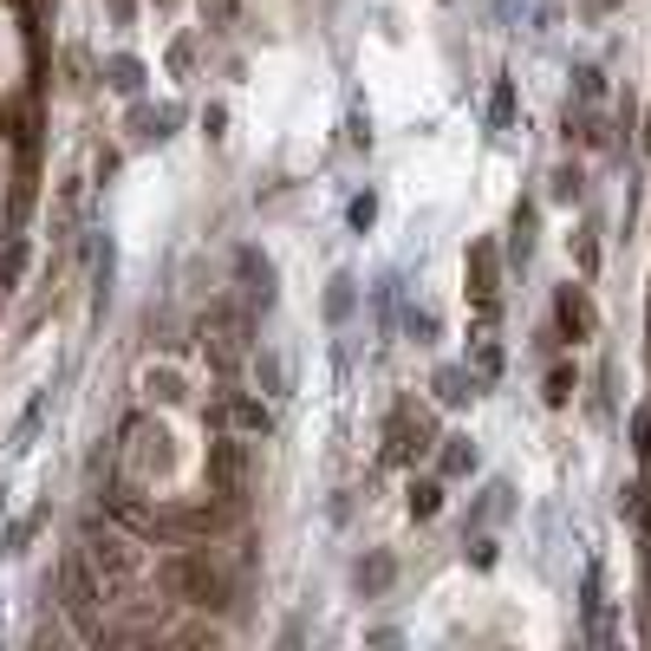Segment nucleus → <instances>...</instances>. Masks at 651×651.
<instances>
[{
	"instance_id": "nucleus-19",
	"label": "nucleus",
	"mask_w": 651,
	"mask_h": 651,
	"mask_svg": "<svg viewBox=\"0 0 651 651\" xmlns=\"http://www.w3.org/2000/svg\"><path fill=\"white\" fill-rule=\"evenodd\" d=\"M476 463H483V450L470 443V437H437V476L443 483H463V476H476Z\"/></svg>"
},
{
	"instance_id": "nucleus-34",
	"label": "nucleus",
	"mask_w": 651,
	"mask_h": 651,
	"mask_svg": "<svg viewBox=\"0 0 651 651\" xmlns=\"http://www.w3.org/2000/svg\"><path fill=\"white\" fill-rule=\"evenodd\" d=\"M196 124H202V137H209V143H222V137H228V104H222V98H209Z\"/></svg>"
},
{
	"instance_id": "nucleus-32",
	"label": "nucleus",
	"mask_w": 651,
	"mask_h": 651,
	"mask_svg": "<svg viewBox=\"0 0 651 651\" xmlns=\"http://www.w3.org/2000/svg\"><path fill=\"white\" fill-rule=\"evenodd\" d=\"M346 222H352V235H372V228H378V189H359V196L346 202Z\"/></svg>"
},
{
	"instance_id": "nucleus-35",
	"label": "nucleus",
	"mask_w": 651,
	"mask_h": 651,
	"mask_svg": "<svg viewBox=\"0 0 651 651\" xmlns=\"http://www.w3.org/2000/svg\"><path fill=\"white\" fill-rule=\"evenodd\" d=\"M567 241H574V261H580V274L593 280V274H600V241H593V228H580V235H567Z\"/></svg>"
},
{
	"instance_id": "nucleus-1",
	"label": "nucleus",
	"mask_w": 651,
	"mask_h": 651,
	"mask_svg": "<svg viewBox=\"0 0 651 651\" xmlns=\"http://www.w3.org/2000/svg\"><path fill=\"white\" fill-rule=\"evenodd\" d=\"M78 561L91 567L104 606H130V600L150 593V554H143V535H130L117 515H104V522L85 515V528H78Z\"/></svg>"
},
{
	"instance_id": "nucleus-3",
	"label": "nucleus",
	"mask_w": 651,
	"mask_h": 651,
	"mask_svg": "<svg viewBox=\"0 0 651 651\" xmlns=\"http://www.w3.org/2000/svg\"><path fill=\"white\" fill-rule=\"evenodd\" d=\"M254 333H261V320H254V306H248V300H215V306L196 320V346L209 352V365H215L222 378H235V365L261 346Z\"/></svg>"
},
{
	"instance_id": "nucleus-8",
	"label": "nucleus",
	"mask_w": 651,
	"mask_h": 651,
	"mask_svg": "<svg viewBox=\"0 0 651 651\" xmlns=\"http://www.w3.org/2000/svg\"><path fill=\"white\" fill-rule=\"evenodd\" d=\"M554 333L561 339H574V346H587V339H600V306H593V293L587 287H554Z\"/></svg>"
},
{
	"instance_id": "nucleus-40",
	"label": "nucleus",
	"mask_w": 651,
	"mask_h": 651,
	"mask_svg": "<svg viewBox=\"0 0 651 651\" xmlns=\"http://www.w3.org/2000/svg\"><path fill=\"white\" fill-rule=\"evenodd\" d=\"M619 515H646V489H639V483L619 489Z\"/></svg>"
},
{
	"instance_id": "nucleus-12",
	"label": "nucleus",
	"mask_w": 651,
	"mask_h": 651,
	"mask_svg": "<svg viewBox=\"0 0 651 651\" xmlns=\"http://www.w3.org/2000/svg\"><path fill=\"white\" fill-rule=\"evenodd\" d=\"M463 280H470V293H476V300L502 293V248H496L489 235H476V241H470V254H463Z\"/></svg>"
},
{
	"instance_id": "nucleus-31",
	"label": "nucleus",
	"mask_w": 651,
	"mask_h": 651,
	"mask_svg": "<svg viewBox=\"0 0 651 651\" xmlns=\"http://www.w3.org/2000/svg\"><path fill=\"white\" fill-rule=\"evenodd\" d=\"M574 391H580V372H574V365H554V372H548V385H541L548 411H567V404H574Z\"/></svg>"
},
{
	"instance_id": "nucleus-16",
	"label": "nucleus",
	"mask_w": 651,
	"mask_h": 651,
	"mask_svg": "<svg viewBox=\"0 0 651 651\" xmlns=\"http://www.w3.org/2000/svg\"><path fill=\"white\" fill-rule=\"evenodd\" d=\"M535 241H541V209H535V202H515V215H509V248H502V261H509V267H528V261H535Z\"/></svg>"
},
{
	"instance_id": "nucleus-10",
	"label": "nucleus",
	"mask_w": 651,
	"mask_h": 651,
	"mask_svg": "<svg viewBox=\"0 0 651 651\" xmlns=\"http://www.w3.org/2000/svg\"><path fill=\"white\" fill-rule=\"evenodd\" d=\"M183 117H189V111H183L176 98H170V104H137V111H130V150H163V143L183 130Z\"/></svg>"
},
{
	"instance_id": "nucleus-2",
	"label": "nucleus",
	"mask_w": 651,
	"mask_h": 651,
	"mask_svg": "<svg viewBox=\"0 0 651 651\" xmlns=\"http://www.w3.org/2000/svg\"><path fill=\"white\" fill-rule=\"evenodd\" d=\"M157 580H163V593H170L176 606H189V613H222V606L235 600V580H228V567H222L209 548H170V554L157 561Z\"/></svg>"
},
{
	"instance_id": "nucleus-43",
	"label": "nucleus",
	"mask_w": 651,
	"mask_h": 651,
	"mask_svg": "<svg viewBox=\"0 0 651 651\" xmlns=\"http://www.w3.org/2000/svg\"><path fill=\"white\" fill-rule=\"evenodd\" d=\"M150 7H157V13H176V7H183V0H150Z\"/></svg>"
},
{
	"instance_id": "nucleus-39",
	"label": "nucleus",
	"mask_w": 651,
	"mask_h": 651,
	"mask_svg": "<svg viewBox=\"0 0 651 651\" xmlns=\"http://www.w3.org/2000/svg\"><path fill=\"white\" fill-rule=\"evenodd\" d=\"M378 137H372V111H352L346 117V150H372Z\"/></svg>"
},
{
	"instance_id": "nucleus-29",
	"label": "nucleus",
	"mask_w": 651,
	"mask_h": 651,
	"mask_svg": "<svg viewBox=\"0 0 651 651\" xmlns=\"http://www.w3.org/2000/svg\"><path fill=\"white\" fill-rule=\"evenodd\" d=\"M574 104H606V91H613V78H606V65H593V59H580L574 72Z\"/></svg>"
},
{
	"instance_id": "nucleus-11",
	"label": "nucleus",
	"mask_w": 651,
	"mask_h": 651,
	"mask_svg": "<svg viewBox=\"0 0 651 651\" xmlns=\"http://www.w3.org/2000/svg\"><path fill=\"white\" fill-rule=\"evenodd\" d=\"M398 587V554L391 548H365L359 561H352V593L359 600H385Z\"/></svg>"
},
{
	"instance_id": "nucleus-37",
	"label": "nucleus",
	"mask_w": 651,
	"mask_h": 651,
	"mask_svg": "<svg viewBox=\"0 0 651 651\" xmlns=\"http://www.w3.org/2000/svg\"><path fill=\"white\" fill-rule=\"evenodd\" d=\"M626 443H633V450L651 463V404H639V411H633V424H626Z\"/></svg>"
},
{
	"instance_id": "nucleus-44",
	"label": "nucleus",
	"mask_w": 651,
	"mask_h": 651,
	"mask_svg": "<svg viewBox=\"0 0 651 651\" xmlns=\"http://www.w3.org/2000/svg\"><path fill=\"white\" fill-rule=\"evenodd\" d=\"M646 359H651V320H646Z\"/></svg>"
},
{
	"instance_id": "nucleus-24",
	"label": "nucleus",
	"mask_w": 651,
	"mask_h": 651,
	"mask_svg": "<svg viewBox=\"0 0 651 651\" xmlns=\"http://www.w3.org/2000/svg\"><path fill=\"white\" fill-rule=\"evenodd\" d=\"M522 502H515V483L509 476H489V489H483V502L470 509V528H483V522H509Z\"/></svg>"
},
{
	"instance_id": "nucleus-7",
	"label": "nucleus",
	"mask_w": 651,
	"mask_h": 651,
	"mask_svg": "<svg viewBox=\"0 0 651 651\" xmlns=\"http://www.w3.org/2000/svg\"><path fill=\"white\" fill-rule=\"evenodd\" d=\"M235 280H241V293H248L254 313H274V300H280V267H274V254H267L261 241H241V248H235Z\"/></svg>"
},
{
	"instance_id": "nucleus-14",
	"label": "nucleus",
	"mask_w": 651,
	"mask_h": 651,
	"mask_svg": "<svg viewBox=\"0 0 651 651\" xmlns=\"http://www.w3.org/2000/svg\"><path fill=\"white\" fill-rule=\"evenodd\" d=\"M430 391H437V404H443V411H470L489 385H483L470 365H437V372H430Z\"/></svg>"
},
{
	"instance_id": "nucleus-30",
	"label": "nucleus",
	"mask_w": 651,
	"mask_h": 651,
	"mask_svg": "<svg viewBox=\"0 0 651 651\" xmlns=\"http://www.w3.org/2000/svg\"><path fill=\"white\" fill-rule=\"evenodd\" d=\"M463 561H470L476 574H496V567H502V541H496V535H483V528H476V535L463 528Z\"/></svg>"
},
{
	"instance_id": "nucleus-25",
	"label": "nucleus",
	"mask_w": 651,
	"mask_h": 651,
	"mask_svg": "<svg viewBox=\"0 0 651 651\" xmlns=\"http://www.w3.org/2000/svg\"><path fill=\"white\" fill-rule=\"evenodd\" d=\"M548 202H561V209H580V202H587V170H580L574 157L548 170Z\"/></svg>"
},
{
	"instance_id": "nucleus-41",
	"label": "nucleus",
	"mask_w": 651,
	"mask_h": 651,
	"mask_svg": "<svg viewBox=\"0 0 651 651\" xmlns=\"http://www.w3.org/2000/svg\"><path fill=\"white\" fill-rule=\"evenodd\" d=\"M626 0H580V20H606V13H619Z\"/></svg>"
},
{
	"instance_id": "nucleus-46",
	"label": "nucleus",
	"mask_w": 651,
	"mask_h": 651,
	"mask_svg": "<svg viewBox=\"0 0 651 651\" xmlns=\"http://www.w3.org/2000/svg\"><path fill=\"white\" fill-rule=\"evenodd\" d=\"M437 7H456V0H437Z\"/></svg>"
},
{
	"instance_id": "nucleus-36",
	"label": "nucleus",
	"mask_w": 651,
	"mask_h": 651,
	"mask_svg": "<svg viewBox=\"0 0 651 651\" xmlns=\"http://www.w3.org/2000/svg\"><path fill=\"white\" fill-rule=\"evenodd\" d=\"M202 20H209V33H228L241 20V0H202Z\"/></svg>"
},
{
	"instance_id": "nucleus-20",
	"label": "nucleus",
	"mask_w": 651,
	"mask_h": 651,
	"mask_svg": "<svg viewBox=\"0 0 651 651\" xmlns=\"http://www.w3.org/2000/svg\"><path fill=\"white\" fill-rule=\"evenodd\" d=\"M443 502H450V483H443V476H411V489H404V515H411V522H437Z\"/></svg>"
},
{
	"instance_id": "nucleus-45",
	"label": "nucleus",
	"mask_w": 651,
	"mask_h": 651,
	"mask_svg": "<svg viewBox=\"0 0 651 651\" xmlns=\"http://www.w3.org/2000/svg\"><path fill=\"white\" fill-rule=\"evenodd\" d=\"M646 150H651V111H646Z\"/></svg>"
},
{
	"instance_id": "nucleus-23",
	"label": "nucleus",
	"mask_w": 651,
	"mask_h": 651,
	"mask_svg": "<svg viewBox=\"0 0 651 651\" xmlns=\"http://www.w3.org/2000/svg\"><path fill=\"white\" fill-rule=\"evenodd\" d=\"M463 365H470V372H476L483 385H502V372H509V352H502V339H496V333H476V339H470V359H463Z\"/></svg>"
},
{
	"instance_id": "nucleus-38",
	"label": "nucleus",
	"mask_w": 651,
	"mask_h": 651,
	"mask_svg": "<svg viewBox=\"0 0 651 651\" xmlns=\"http://www.w3.org/2000/svg\"><path fill=\"white\" fill-rule=\"evenodd\" d=\"M170 78H196V39H189V33L170 46Z\"/></svg>"
},
{
	"instance_id": "nucleus-18",
	"label": "nucleus",
	"mask_w": 651,
	"mask_h": 651,
	"mask_svg": "<svg viewBox=\"0 0 651 651\" xmlns=\"http://www.w3.org/2000/svg\"><path fill=\"white\" fill-rule=\"evenodd\" d=\"M320 313H326V326H352V313H359V274H333L326 280V293H320Z\"/></svg>"
},
{
	"instance_id": "nucleus-33",
	"label": "nucleus",
	"mask_w": 651,
	"mask_h": 651,
	"mask_svg": "<svg viewBox=\"0 0 651 651\" xmlns=\"http://www.w3.org/2000/svg\"><path fill=\"white\" fill-rule=\"evenodd\" d=\"M20 274H26V235H13V241H7V254H0V293H13V287H20Z\"/></svg>"
},
{
	"instance_id": "nucleus-9",
	"label": "nucleus",
	"mask_w": 651,
	"mask_h": 651,
	"mask_svg": "<svg viewBox=\"0 0 651 651\" xmlns=\"http://www.w3.org/2000/svg\"><path fill=\"white\" fill-rule=\"evenodd\" d=\"M424 450H437V424L430 417H411V411H391V424H385V463H417Z\"/></svg>"
},
{
	"instance_id": "nucleus-6",
	"label": "nucleus",
	"mask_w": 651,
	"mask_h": 651,
	"mask_svg": "<svg viewBox=\"0 0 651 651\" xmlns=\"http://www.w3.org/2000/svg\"><path fill=\"white\" fill-rule=\"evenodd\" d=\"M59 606L72 619V639H85V646L104 639V593H98V580L78 554H65V567H59Z\"/></svg>"
},
{
	"instance_id": "nucleus-5",
	"label": "nucleus",
	"mask_w": 651,
	"mask_h": 651,
	"mask_svg": "<svg viewBox=\"0 0 651 651\" xmlns=\"http://www.w3.org/2000/svg\"><path fill=\"white\" fill-rule=\"evenodd\" d=\"M202 476H209V496H215V502L241 509V496H248V437L228 430V424H215V437H209V450H202Z\"/></svg>"
},
{
	"instance_id": "nucleus-13",
	"label": "nucleus",
	"mask_w": 651,
	"mask_h": 651,
	"mask_svg": "<svg viewBox=\"0 0 651 651\" xmlns=\"http://www.w3.org/2000/svg\"><path fill=\"white\" fill-rule=\"evenodd\" d=\"M248 365H254V391H261L267 404H287V398H293V365H287L274 346H254Z\"/></svg>"
},
{
	"instance_id": "nucleus-26",
	"label": "nucleus",
	"mask_w": 651,
	"mask_h": 651,
	"mask_svg": "<svg viewBox=\"0 0 651 651\" xmlns=\"http://www.w3.org/2000/svg\"><path fill=\"white\" fill-rule=\"evenodd\" d=\"M398 326H404L411 346H437V339H443V313H437V306H417V300L398 306Z\"/></svg>"
},
{
	"instance_id": "nucleus-28",
	"label": "nucleus",
	"mask_w": 651,
	"mask_h": 651,
	"mask_svg": "<svg viewBox=\"0 0 651 651\" xmlns=\"http://www.w3.org/2000/svg\"><path fill=\"white\" fill-rule=\"evenodd\" d=\"M515 117H522V91H515V78L502 72V78L489 85V130H515Z\"/></svg>"
},
{
	"instance_id": "nucleus-4",
	"label": "nucleus",
	"mask_w": 651,
	"mask_h": 651,
	"mask_svg": "<svg viewBox=\"0 0 651 651\" xmlns=\"http://www.w3.org/2000/svg\"><path fill=\"white\" fill-rule=\"evenodd\" d=\"M117 470L137 476V483L170 476V470H176V437H170L150 411H130V417L117 424Z\"/></svg>"
},
{
	"instance_id": "nucleus-17",
	"label": "nucleus",
	"mask_w": 651,
	"mask_h": 651,
	"mask_svg": "<svg viewBox=\"0 0 651 651\" xmlns=\"http://www.w3.org/2000/svg\"><path fill=\"white\" fill-rule=\"evenodd\" d=\"M46 417H52V385H39V391L26 398V411L13 417V437H7V450H13V456H26V450L39 443V430H46Z\"/></svg>"
},
{
	"instance_id": "nucleus-42",
	"label": "nucleus",
	"mask_w": 651,
	"mask_h": 651,
	"mask_svg": "<svg viewBox=\"0 0 651 651\" xmlns=\"http://www.w3.org/2000/svg\"><path fill=\"white\" fill-rule=\"evenodd\" d=\"M111 20H117V26H130V20H137V0H111Z\"/></svg>"
},
{
	"instance_id": "nucleus-22",
	"label": "nucleus",
	"mask_w": 651,
	"mask_h": 651,
	"mask_svg": "<svg viewBox=\"0 0 651 651\" xmlns=\"http://www.w3.org/2000/svg\"><path fill=\"white\" fill-rule=\"evenodd\" d=\"M580 619H587L593 639H606V574H600V561H587V574H580Z\"/></svg>"
},
{
	"instance_id": "nucleus-15",
	"label": "nucleus",
	"mask_w": 651,
	"mask_h": 651,
	"mask_svg": "<svg viewBox=\"0 0 651 651\" xmlns=\"http://www.w3.org/2000/svg\"><path fill=\"white\" fill-rule=\"evenodd\" d=\"M222 417H228V430H241V437H274V404L254 398V391H228V398H222Z\"/></svg>"
},
{
	"instance_id": "nucleus-21",
	"label": "nucleus",
	"mask_w": 651,
	"mask_h": 651,
	"mask_svg": "<svg viewBox=\"0 0 651 651\" xmlns=\"http://www.w3.org/2000/svg\"><path fill=\"white\" fill-rule=\"evenodd\" d=\"M104 85H111L117 98H143V85H150V65H143L137 52H111V59H104Z\"/></svg>"
},
{
	"instance_id": "nucleus-27",
	"label": "nucleus",
	"mask_w": 651,
	"mask_h": 651,
	"mask_svg": "<svg viewBox=\"0 0 651 651\" xmlns=\"http://www.w3.org/2000/svg\"><path fill=\"white\" fill-rule=\"evenodd\" d=\"M143 398H150V404H189V378H183L176 365H150V372H143Z\"/></svg>"
}]
</instances>
